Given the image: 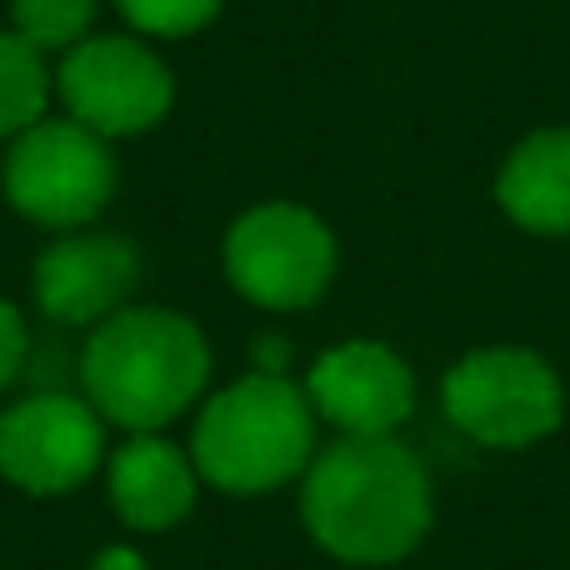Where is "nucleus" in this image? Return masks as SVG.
Instances as JSON below:
<instances>
[{
  "label": "nucleus",
  "mask_w": 570,
  "mask_h": 570,
  "mask_svg": "<svg viewBox=\"0 0 570 570\" xmlns=\"http://www.w3.org/2000/svg\"><path fill=\"white\" fill-rule=\"evenodd\" d=\"M56 90L70 120L96 130L100 140L160 126L176 96L166 60L136 36H86L70 46L56 70Z\"/></svg>",
  "instance_id": "obj_7"
},
{
  "label": "nucleus",
  "mask_w": 570,
  "mask_h": 570,
  "mask_svg": "<svg viewBox=\"0 0 570 570\" xmlns=\"http://www.w3.org/2000/svg\"><path fill=\"white\" fill-rule=\"evenodd\" d=\"M190 461L200 481L226 495H266L291 485L315 461V405L285 375H240L196 415Z\"/></svg>",
  "instance_id": "obj_3"
},
{
  "label": "nucleus",
  "mask_w": 570,
  "mask_h": 570,
  "mask_svg": "<svg viewBox=\"0 0 570 570\" xmlns=\"http://www.w3.org/2000/svg\"><path fill=\"white\" fill-rule=\"evenodd\" d=\"M116 10L140 30V36H196L200 26H210L220 10V0H116Z\"/></svg>",
  "instance_id": "obj_15"
},
{
  "label": "nucleus",
  "mask_w": 570,
  "mask_h": 570,
  "mask_svg": "<svg viewBox=\"0 0 570 570\" xmlns=\"http://www.w3.org/2000/svg\"><path fill=\"white\" fill-rule=\"evenodd\" d=\"M50 76L40 50L26 46L16 30H0V136H20L46 116Z\"/></svg>",
  "instance_id": "obj_13"
},
{
  "label": "nucleus",
  "mask_w": 570,
  "mask_h": 570,
  "mask_svg": "<svg viewBox=\"0 0 570 570\" xmlns=\"http://www.w3.org/2000/svg\"><path fill=\"white\" fill-rule=\"evenodd\" d=\"M140 256L120 236H60L36 261V305L56 325H100L126 311Z\"/></svg>",
  "instance_id": "obj_10"
},
{
  "label": "nucleus",
  "mask_w": 570,
  "mask_h": 570,
  "mask_svg": "<svg viewBox=\"0 0 570 570\" xmlns=\"http://www.w3.org/2000/svg\"><path fill=\"white\" fill-rule=\"evenodd\" d=\"M16 36L36 50H70L96 20V0H10Z\"/></svg>",
  "instance_id": "obj_14"
},
{
  "label": "nucleus",
  "mask_w": 570,
  "mask_h": 570,
  "mask_svg": "<svg viewBox=\"0 0 570 570\" xmlns=\"http://www.w3.org/2000/svg\"><path fill=\"white\" fill-rule=\"evenodd\" d=\"M335 276V236L315 210L271 200L226 230V281L261 311H305Z\"/></svg>",
  "instance_id": "obj_6"
},
{
  "label": "nucleus",
  "mask_w": 570,
  "mask_h": 570,
  "mask_svg": "<svg viewBox=\"0 0 570 570\" xmlns=\"http://www.w3.org/2000/svg\"><path fill=\"white\" fill-rule=\"evenodd\" d=\"M495 200L531 236H570V126L531 130L505 156Z\"/></svg>",
  "instance_id": "obj_12"
},
{
  "label": "nucleus",
  "mask_w": 570,
  "mask_h": 570,
  "mask_svg": "<svg viewBox=\"0 0 570 570\" xmlns=\"http://www.w3.org/2000/svg\"><path fill=\"white\" fill-rule=\"evenodd\" d=\"M431 475L395 435H341L301 475V521L345 566H395L431 535Z\"/></svg>",
  "instance_id": "obj_1"
},
{
  "label": "nucleus",
  "mask_w": 570,
  "mask_h": 570,
  "mask_svg": "<svg viewBox=\"0 0 570 570\" xmlns=\"http://www.w3.org/2000/svg\"><path fill=\"white\" fill-rule=\"evenodd\" d=\"M285 361H291V345L281 335H261L256 341V371L261 375H285Z\"/></svg>",
  "instance_id": "obj_17"
},
{
  "label": "nucleus",
  "mask_w": 570,
  "mask_h": 570,
  "mask_svg": "<svg viewBox=\"0 0 570 570\" xmlns=\"http://www.w3.org/2000/svg\"><path fill=\"white\" fill-rule=\"evenodd\" d=\"M196 461L160 435H130L106 465L110 511L130 531H170L196 505Z\"/></svg>",
  "instance_id": "obj_11"
},
{
  "label": "nucleus",
  "mask_w": 570,
  "mask_h": 570,
  "mask_svg": "<svg viewBox=\"0 0 570 570\" xmlns=\"http://www.w3.org/2000/svg\"><path fill=\"white\" fill-rule=\"evenodd\" d=\"M106 461V421L66 391H36L0 415V475L26 495H66Z\"/></svg>",
  "instance_id": "obj_8"
},
{
  "label": "nucleus",
  "mask_w": 570,
  "mask_h": 570,
  "mask_svg": "<svg viewBox=\"0 0 570 570\" xmlns=\"http://www.w3.org/2000/svg\"><path fill=\"white\" fill-rule=\"evenodd\" d=\"M210 381V345L180 311L126 305L80 351V385L100 421L156 435L196 405Z\"/></svg>",
  "instance_id": "obj_2"
},
{
  "label": "nucleus",
  "mask_w": 570,
  "mask_h": 570,
  "mask_svg": "<svg viewBox=\"0 0 570 570\" xmlns=\"http://www.w3.org/2000/svg\"><path fill=\"white\" fill-rule=\"evenodd\" d=\"M441 411L465 441L491 451H525L566 415L561 375L525 345H481L441 381Z\"/></svg>",
  "instance_id": "obj_4"
},
{
  "label": "nucleus",
  "mask_w": 570,
  "mask_h": 570,
  "mask_svg": "<svg viewBox=\"0 0 570 570\" xmlns=\"http://www.w3.org/2000/svg\"><path fill=\"white\" fill-rule=\"evenodd\" d=\"M116 196V156L76 120H36L6 156V200L26 220L76 230Z\"/></svg>",
  "instance_id": "obj_5"
},
{
  "label": "nucleus",
  "mask_w": 570,
  "mask_h": 570,
  "mask_svg": "<svg viewBox=\"0 0 570 570\" xmlns=\"http://www.w3.org/2000/svg\"><path fill=\"white\" fill-rule=\"evenodd\" d=\"M305 395L341 435H395L415 415L411 365L381 341L331 345L305 375Z\"/></svg>",
  "instance_id": "obj_9"
},
{
  "label": "nucleus",
  "mask_w": 570,
  "mask_h": 570,
  "mask_svg": "<svg viewBox=\"0 0 570 570\" xmlns=\"http://www.w3.org/2000/svg\"><path fill=\"white\" fill-rule=\"evenodd\" d=\"M90 570H150V566H146V556L130 551V546H106V551L90 561Z\"/></svg>",
  "instance_id": "obj_18"
},
{
  "label": "nucleus",
  "mask_w": 570,
  "mask_h": 570,
  "mask_svg": "<svg viewBox=\"0 0 570 570\" xmlns=\"http://www.w3.org/2000/svg\"><path fill=\"white\" fill-rule=\"evenodd\" d=\"M26 355H30V331H26V315H20L10 301H0V391H6V385L20 375V365H26Z\"/></svg>",
  "instance_id": "obj_16"
}]
</instances>
